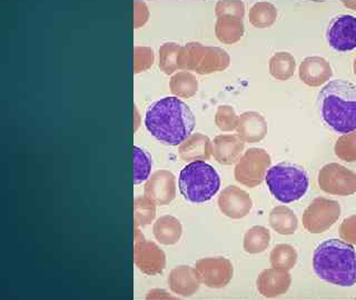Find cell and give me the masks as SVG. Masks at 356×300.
I'll use <instances>...</instances> for the list:
<instances>
[{
  "label": "cell",
  "mask_w": 356,
  "mask_h": 300,
  "mask_svg": "<svg viewBox=\"0 0 356 300\" xmlns=\"http://www.w3.org/2000/svg\"><path fill=\"white\" fill-rule=\"evenodd\" d=\"M179 190L193 203L209 201L220 190V178L214 167L203 160L193 161L179 174Z\"/></svg>",
  "instance_id": "4"
},
{
  "label": "cell",
  "mask_w": 356,
  "mask_h": 300,
  "mask_svg": "<svg viewBox=\"0 0 356 300\" xmlns=\"http://www.w3.org/2000/svg\"><path fill=\"white\" fill-rule=\"evenodd\" d=\"M268 220H270V227L276 233H281L284 236H289L298 231V217L287 206H276L275 208L270 211Z\"/></svg>",
  "instance_id": "18"
},
{
  "label": "cell",
  "mask_w": 356,
  "mask_h": 300,
  "mask_svg": "<svg viewBox=\"0 0 356 300\" xmlns=\"http://www.w3.org/2000/svg\"><path fill=\"white\" fill-rule=\"evenodd\" d=\"M339 233L345 242L356 244V215H352L343 220L339 228Z\"/></svg>",
  "instance_id": "29"
},
{
  "label": "cell",
  "mask_w": 356,
  "mask_h": 300,
  "mask_svg": "<svg viewBox=\"0 0 356 300\" xmlns=\"http://www.w3.org/2000/svg\"><path fill=\"white\" fill-rule=\"evenodd\" d=\"M341 216V205L335 200L324 197L315 198L304 210V228L311 233L327 231Z\"/></svg>",
  "instance_id": "7"
},
{
  "label": "cell",
  "mask_w": 356,
  "mask_h": 300,
  "mask_svg": "<svg viewBox=\"0 0 356 300\" xmlns=\"http://www.w3.org/2000/svg\"><path fill=\"white\" fill-rule=\"evenodd\" d=\"M215 33L217 39L222 44H232L239 42L244 36L242 18L235 16L217 17Z\"/></svg>",
  "instance_id": "17"
},
{
  "label": "cell",
  "mask_w": 356,
  "mask_h": 300,
  "mask_svg": "<svg viewBox=\"0 0 356 300\" xmlns=\"http://www.w3.org/2000/svg\"><path fill=\"white\" fill-rule=\"evenodd\" d=\"M270 194L283 203H294L309 190V174L298 165L281 162L267 170L265 176Z\"/></svg>",
  "instance_id": "5"
},
{
  "label": "cell",
  "mask_w": 356,
  "mask_h": 300,
  "mask_svg": "<svg viewBox=\"0 0 356 300\" xmlns=\"http://www.w3.org/2000/svg\"><path fill=\"white\" fill-rule=\"evenodd\" d=\"M170 86H172V92L181 97H191L197 92V81L194 76L189 75L186 72H181L175 77H172Z\"/></svg>",
  "instance_id": "25"
},
{
  "label": "cell",
  "mask_w": 356,
  "mask_h": 300,
  "mask_svg": "<svg viewBox=\"0 0 356 300\" xmlns=\"http://www.w3.org/2000/svg\"><path fill=\"white\" fill-rule=\"evenodd\" d=\"M323 122L335 133L356 131V86L343 79L330 81L317 98Z\"/></svg>",
  "instance_id": "3"
},
{
  "label": "cell",
  "mask_w": 356,
  "mask_h": 300,
  "mask_svg": "<svg viewBox=\"0 0 356 300\" xmlns=\"http://www.w3.org/2000/svg\"><path fill=\"white\" fill-rule=\"evenodd\" d=\"M181 48L176 44H165L161 46V67L166 74H172L176 68H178V56Z\"/></svg>",
  "instance_id": "26"
},
{
  "label": "cell",
  "mask_w": 356,
  "mask_h": 300,
  "mask_svg": "<svg viewBox=\"0 0 356 300\" xmlns=\"http://www.w3.org/2000/svg\"><path fill=\"white\" fill-rule=\"evenodd\" d=\"M152 159L142 148L134 147V183L138 185L149 177Z\"/></svg>",
  "instance_id": "23"
},
{
  "label": "cell",
  "mask_w": 356,
  "mask_h": 300,
  "mask_svg": "<svg viewBox=\"0 0 356 300\" xmlns=\"http://www.w3.org/2000/svg\"><path fill=\"white\" fill-rule=\"evenodd\" d=\"M203 265L204 281L209 286L220 288L231 281L233 267L227 259H209L203 261Z\"/></svg>",
  "instance_id": "15"
},
{
  "label": "cell",
  "mask_w": 356,
  "mask_h": 300,
  "mask_svg": "<svg viewBox=\"0 0 356 300\" xmlns=\"http://www.w3.org/2000/svg\"><path fill=\"white\" fill-rule=\"evenodd\" d=\"M296 62L292 53L282 51L276 53L270 59V72L277 81H289L294 76Z\"/></svg>",
  "instance_id": "19"
},
{
  "label": "cell",
  "mask_w": 356,
  "mask_h": 300,
  "mask_svg": "<svg viewBox=\"0 0 356 300\" xmlns=\"http://www.w3.org/2000/svg\"><path fill=\"white\" fill-rule=\"evenodd\" d=\"M292 285V277L289 270L270 268L261 272L257 279V289L263 296L267 298L277 297L289 292Z\"/></svg>",
  "instance_id": "11"
},
{
  "label": "cell",
  "mask_w": 356,
  "mask_h": 300,
  "mask_svg": "<svg viewBox=\"0 0 356 300\" xmlns=\"http://www.w3.org/2000/svg\"><path fill=\"white\" fill-rule=\"evenodd\" d=\"M313 269L317 277L341 287L356 283V251L353 244L341 239L321 242L313 253Z\"/></svg>",
  "instance_id": "2"
},
{
  "label": "cell",
  "mask_w": 356,
  "mask_h": 300,
  "mask_svg": "<svg viewBox=\"0 0 356 300\" xmlns=\"http://www.w3.org/2000/svg\"><path fill=\"white\" fill-rule=\"evenodd\" d=\"M331 65L323 57H307L300 62V78L309 87H320L332 77Z\"/></svg>",
  "instance_id": "12"
},
{
  "label": "cell",
  "mask_w": 356,
  "mask_h": 300,
  "mask_svg": "<svg viewBox=\"0 0 356 300\" xmlns=\"http://www.w3.org/2000/svg\"><path fill=\"white\" fill-rule=\"evenodd\" d=\"M244 149L242 139L228 135L216 137L214 140V156L220 164L232 165L239 158Z\"/></svg>",
  "instance_id": "16"
},
{
  "label": "cell",
  "mask_w": 356,
  "mask_h": 300,
  "mask_svg": "<svg viewBox=\"0 0 356 300\" xmlns=\"http://www.w3.org/2000/svg\"><path fill=\"white\" fill-rule=\"evenodd\" d=\"M344 5L348 6V8L356 10V1H344Z\"/></svg>",
  "instance_id": "31"
},
{
  "label": "cell",
  "mask_w": 356,
  "mask_h": 300,
  "mask_svg": "<svg viewBox=\"0 0 356 300\" xmlns=\"http://www.w3.org/2000/svg\"><path fill=\"white\" fill-rule=\"evenodd\" d=\"M353 69H354V74H355V76H356V58H355V60H354Z\"/></svg>",
  "instance_id": "32"
},
{
  "label": "cell",
  "mask_w": 356,
  "mask_h": 300,
  "mask_svg": "<svg viewBox=\"0 0 356 300\" xmlns=\"http://www.w3.org/2000/svg\"><path fill=\"white\" fill-rule=\"evenodd\" d=\"M318 185L326 194L350 196L356 192V174L342 165L331 162L320 170Z\"/></svg>",
  "instance_id": "9"
},
{
  "label": "cell",
  "mask_w": 356,
  "mask_h": 300,
  "mask_svg": "<svg viewBox=\"0 0 356 300\" xmlns=\"http://www.w3.org/2000/svg\"><path fill=\"white\" fill-rule=\"evenodd\" d=\"M270 233L268 229L261 226L250 228L244 238V249L250 253H261L268 247Z\"/></svg>",
  "instance_id": "21"
},
{
  "label": "cell",
  "mask_w": 356,
  "mask_h": 300,
  "mask_svg": "<svg viewBox=\"0 0 356 300\" xmlns=\"http://www.w3.org/2000/svg\"><path fill=\"white\" fill-rule=\"evenodd\" d=\"M231 58L225 50L218 47H203L192 42L181 48L178 56V67L195 69L198 74L222 72L229 66Z\"/></svg>",
  "instance_id": "6"
},
{
  "label": "cell",
  "mask_w": 356,
  "mask_h": 300,
  "mask_svg": "<svg viewBox=\"0 0 356 300\" xmlns=\"http://www.w3.org/2000/svg\"><path fill=\"white\" fill-rule=\"evenodd\" d=\"M270 162V156L267 153L266 150L250 148L237 164L235 177L245 186L250 188L259 186L266 176Z\"/></svg>",
  "instance_id": "8"
},
{
  "label": "cell",
  "mask_w": 356,
  "mask_h": 300,
  "mask_svg": "<svg viewBox=\"0 0 356 300\" xmlns=\"http://www.w3.org/2000/svg\"><path fill=\"white\" fill-rule=\"evenodd\" d=\"M194 114L186 103L177 97L161 98L145 115L146 129L157 140L170 146L185 142L194 131Z\"/></svg>",
  "instance_id": "1"
},
{
  "label": "cell",
  "mask_w": 356,
  "mask_h": 300,
  "mask_svg": "<svg viewBox=\"0 0 356 300\" xmlns=\"http://www.w3.org/2000/svg\"><path fill=\"white\" fill-rule=\"evenodd\" d=\"M311 1H314V0H311Z\"/></svg>",
  "instance_id": "33"
},
{
  "label": "cell",
  "mask_w": 356,
  "mask_h": 300,
  "mask_svg": "<svg viewBox=\"0 0 356 300\" xmlns=\"http://www.w3.org/2000/svg\"><path fill=\"white\" fill-rule=\"evenodd\" d=\"M335 153L341 160L356 162V131L344 133L337 139Z\"/></svg>",
  "instance_id": "24"
},
{
  "label": "cell",
  "mask_w": 356,
  "mask_h": 300,
  "mask_svg": "<svg viewBox=\"0 0 356 300\" xmlns=\"http://www.w3.org/2000/svg\"><path fill=\"white\" fill-rule=\"evenodd\" d=\"M238 117L229 106H222L216 112V124L224 131H232L238 126Z\"/></svg>",
  "instance_id": "27"
},
{
  "label": "cell",
  "mask_w": 356,
  "mask_h": 300,
  "mask_svg": "<svg viewBox=\"0 0 356 300\" xmlns=\"http://www.w3.org/2000/svg\"><path fill=\"white\" fill-rule=\"evenodd\" d=\"M217 17L235 16L244 18L245 6L241 0H220L215 8Z\"/></svg>",
  "instance_id": "28"
},
{
  "label": "cell",
  "mask_w": 356,
  "mask_h": 300,
  "mask_svg": "<svg viewBox=\"0 0 356 300\" xmlns=\"http://www.w3.org/2000/svg\"><path fill=\"white\" fill-rule=\"evenodd\" d=\"M328 44L339 53L352 51L356 48V18L341 15L332 20L326 31Z\"/></svg>",
  "instance_id": "10"
},
{
  "label": "cell",
  "mask_w": 356,
  "mask_h": 300,
  "mask_svg": "<svg viewBox=\"0 0 356 300\" xmlns=\"http://www.w3.org/2000/svg\"><path fill=\"white\" fill-rule=\"evenodd\" d=\"M237 133L243 142H259L266 137L267 122L264 117L255 111H248L239 117Z\"/></svg>",
  "instance_id": "14"
},
{
  "label": "cell",
  "mask_w": 356,
  "mask_h": 300,
  "mask_svg": "<svg viewBox=\"0 0 356 300\" xmlns=\"http://www.w3.org/2000/svg\"><path fill=\"white\" fill-rule=\"evenodd\" d=\"M148 12L147 7L142 1L134 3V28L142 27L147 22Z\"/></svg>",
  "instance_id": "30"
},
{
  "label": "cell",
  "mask_w": 356,
  "mask_h": 300,
  "mask_svg": "<svg viewBox=\"0 0 356 300\" xmlns=\"http://www.w3.org/2000/svg\"><path fill=\"white\" fill-rule=\"evenodd\" d=\"M298 251L291 244H276L270 253V265L278 269L291 270L298 262Z\"/></svg>",
  "instance_id": "22"
},
{
  "label": "cell",
  "mask_w": 356,
  "mask_h": 300,
  "mask_svg": "<svg viewBox=\"0 0 356 300\" xmlns=\"http://www.w3.org/2000/svg\"><path fill=\"white\" fill-rule=\"evenodd\" d=\"M218 203L226 216L236 219L246 216L252 208V199L248 192L235 186H229L222 192Z\"/></svg>",
  "instance_id": "13"
},
{
  "label": "cell",
  "mask_w": 356,
  "mask_h": 300,
  "mask_svg": "<svg viewBox=\"0 0 356 300\" xmlns=\"http://www.w3.org/2000/svg\"><path fill=\"white\" fill-rule=\"evenodd\" d=\"M250 22L256 28H267L274 25L277 18L275 6L266 1L255 3L248 14Z\"/></svg>",
  "instance_id": "20"
}]
</instances>
